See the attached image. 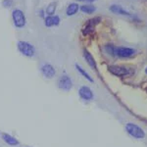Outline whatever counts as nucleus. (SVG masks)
<instances>
[{"label": "nucleus", "instance_id": "nucleus-8", "mask_svg": "<svg viewBox=\"0 0 147 147\" xmlns=\"http://www.w3.org/2000/svg\"><path fill=\"white\" fill-rule=\"evenodd\" d=\"M108 70L112 75L116 76V77H125L129 74V69L125 67H122V66L117 65H111L108 67Z\"/></svg>", "mask_w": 147, "mask_h": 147}, {"label": "nucleus", "instance_id": "nucleus-9", "mask_svg": "<svg viewBox=\"0 0 147 147\" xmlns=\"http://www.w3.org/2000/svg\"><path fill=\"white\" fill-rule=\"evenodd\" d=\"M79 95L84 101H90L93 99V92L90 89V87L86 86V85H84L79 89Z\"/></svg>", "mask_w": 147, "mask_h": 147}, {"label": "nucleus", "instance_id": "nucleus-16", "mask_svg": "<svg viewBox=\"0 0 147 147\" xmlns=\"http://www.w3.org/2000/svg\"><path fill=\"white\" fill-rule=\"evenodd\" d=\"M76 69H77V71L79 72L80 75L82 76V77L84 78V79H86L87 80H89L90 82H93V79L90 77V75H89L88 73L86 72V71L84 70V68L82 67V66H80L79 64H76Z\"/></svg>", "mask_w": 147, "mask_h": 147}, {"label": "nucleus", "instance_id": "nucleus-13", "mask_svg": "<svg viewBox=\"0 0 147 147\" xmlns=\"http://www.w3.org/2000/svg\"><path fill=\"white\" fill-rule=\"evenodd\" d=\"M79 9H80V5L78 3H71L70 5L67 7L66 14H67V16H69V17H70V16H74L78 13Z\"/></svg>", "mask_w": 147, "mask_h": 147}, {"label": "nucleus", "instance_id": "nucleus-5", "mask_svg": "<svg viewBox=\"0 0 147 147\" xmlns=\"http://www.w3.org/2000/svg\"><path fill=\"white\" fill-rule=\"evenodd\" d=\"M40 72L45 79L52 80L56 76V70L53 65L49 63H44L40 67Z\"/></svg>", "mask_w": 147, "mask_h": 147}, {"label": "nucleus", "instance_id": "nucleus-21", "mask_svg": "<svg viewBox=\"0 0 147 147\" xmlns=\"http://www.w3.org/2000/svg\"><path fill=\"white\" fill-rule=\"evenodd\" d=\"M38 15L40 16V17H42V18H45L44 17V12H43V10H40V12H38Z\"/></svg>", "mask_w": 147, "mask_h": 147}, {"label": "nucleus", "instance_id": "nucleus-12", "mask_svg": "<svg viewBox=\"0 0 147 147\" xmlns=\"http://www.w3.org/2000/svg\"><path fill=\"white\" fill-rule=\"evenodd\" d=\"M84 58L85 59L86 63L88 64L91 68H93L94 70H97V65H96V62H95V60H94L93 56H92L90 52L88 50H86V49L84 50Z\"/></svg>", "mask_w": 147, "mask_h": 147}, {"label": "nucleus", "instance_id": "nucleus-22", "mask_svg": "<svg viewBox=\"0 0 147 147\" xmlns=\"http://www.w3.org/2000/svg\"><path fill=\"white\" fill-rule=\"evenodd\" d=\"M145 73H146V74H147V68H146V69H145Z\"/></svg>", "mask_w": 147, "mask_h": 147}, {"label": "nucleus", "instance_id": "nucleus-19", "mask_svg": "<svg viewBox=\"0 0 147 147\" xmlns=\"http://www.w3.org/2000/svg\"><path fill=\"white\" fill-rule=\"evenodd\" d=\"M14 4V0H3L2 1V6L4 8H11Z\"/></svg>", "mask_w": 147, "mask_h": 147}, {"label": "nucleus", "instance_id": "nucleus-15", "mask_svg": "<svg viewBox=\"0 0 147 147\" xmlns=\"http://www.w3.org/2000/svg\"><path fill=\"white\" fill-rule=\"evenodd\" d=\"M56 9H57V2L52 1L47 5L46 9H45V14L47 16H54Z\"/></svg>", "mask_w": 147, "mask_h": 147}, {"label": "nucleus", "instance_id": "nucleus-2", "mask_svg": "<svg viewBox=\"0 0 147 147\" xmlns=\"http://www.w3.org/2000/svg\"><path fill=\"white\" fill-rule=\"evenodd\" d=\"M12 20L13 24L17 28H22L27 24V18H26L25 13L20 10V9H14L12 12Z\"/></svg>", "mask_w": 147, "mask_h": 147}, {"label": "nucleus", "instance_id": "nucleus-11", "mask_svg": "<svg viewBox=\"0 0 147 147\" xmlns=\"http://www.w3.org/2000/svg\"><path fill=\"white\" fill-rule=\"evenodd\" d=\"M60 24V18L59 16H46L44 18V25L47 28H51L54 26H58Z\"/></svg>", "mask_w": 147, "mask_h": 147}, {"label": "nucleus", "instance_id": "nucleus-20", "mask_svg": "<svg viewBox=\"0 0 147 147\" xmlns=\"http://www.w3.org/2000/svg\"><path fill=\"white\" fill-rule=\"evenodd\" d=\"M77 1H80V2H86V3H91V2H94L95 0H77Z\"/></svg>", "mask_w": 147, "mask_h": 147}, {"label": "nucleus", "instance_id": "nucleus-4", "mask_svg": "<svg viewBox=\"0 0 147 147\" xmlns=\"http://www.w3.org/2000/svg\"><path fill=\"white\" fill-rule=\"evenodd\" d=\"M125 129H127V131L129 132L130 136L136 137V138L141 139L145 136L144 130L142 129L140 127H138V125L136 124H132V123L127 124V125H125Z\"/></svg>", "mask_w": 147, "mask_h": 147}, {"label": "nucleus", "instance_id": "nucleus-10", "mask_svg": "<svg viewBox=\"0 0 147 147\" xmlns=\"http://www.w3.org/2000/svg\"><path fill=\"white\" fill-rule=\"evenodd\" d=\"M1 138L7 145H10V146H19L20 145V141H19L15 136H11V134H6V132L1 134Z\"/></svg>", "mask_w": 147, "mask_h": 147}, {"label": "nucleus", "instance_id": "nucleus-1", "mask_svg": "<svg viewBox=\"0 0 147 147\" xmlns=\"http://www.w3.org/2000/svg\"><path fill=\"white\" fill-rule=\"evenodd\" d=\"M17 48H18L19 52H20L23 56L28 57V58H32V57H34V55H35L34 46L28 41H24V40L18 41Z\"/></svg>", "mask_w": 147, "mask_h": 147}, {"label": "nucleus", "instance_id": "nucleus-6", "mask_svg": "<svg viewBox=\"0 0 147 147\" xmlns=\"http://www.w3.org/2000/svg\"><path fill=\"white\" fill-rule=\"evenodd\" d=\"M101 21V18L100 17H95V18H92L90 20H88L85 24V26L82 28V34L84 35H88L92 34V32H94V28H95V26L98 24L99 22Z\"/></svg>", "mask_w": 147, "mask_h": 147}, {"label": "nucleus", "instance_id": "nucleus-18", "mask_svg": "<svg viewBox=\"0 0 147 147\" xmlns=\"http://www.w3.org/2000/svg\"><path fill=\"white\" fill-rule=\"evenodd\" d=\"M115 47L116 46H114L113 44H107V45H105V50L108 54L115 56V54H114V52H115Z\"/></svg>", "mask_w": 147, "mask_h": 147}, {"label": "nucleus", "instance_id": "nucleus-14", "mask_svg": "<svg viewBox=\"0 0 147 147\" xmlns=\"http://www.w3.org/2000/svg\"><path fill=\"white\" fill-rule=\"evenodd\" d=\"M110 11L113 12L114 14H119V15H125V16H130V14L127 11H125V9L122 8V6L120 5H112L110 6Z\"/></svg>", "mask_w": 147, "mask_h": 147}, {"label": "nucleus", "instance_id": "nucleus-17", "mask_svg": "<svg viewBox=\"0 0 147 147\" xmlns=\"http://www.w3.org/2000/svg\"><path fill=\"white\" fill-rule=\"evenodd\" d=\"M80 11L84 12L85 14H92L96 11V7L91 5V4H84V5H82L80 7Z\"/></svg>", "mask_w": 147, "mask_h": 147}, {"label": "nucleus", "instance_id": "nucleus-7", "mask_svg": "<svg viewBox=\"0 0 147 147\" xmlns=\"http://www.w3.org/2000/svg\"><path fill=\"white\" fill-rule=\"evenodd\" d=\"M115 56L121 57V58H129L136 54V50L132 48H127V47H115Z\"/></svg>", "mask_w": 147, "mask_h": 147}, {"label": "nucleus", "instance_id": "nucleus-3", "mask_svg": "<svg viewBox=\"0 0 147 147\" xmlns=\"http://www.w3.org/2000/svg\"><path fill=\"white\" fill-rule=\"evenodd\" d=\"M57 86L63 91H70L73 88V80L68 75L64 74L61 75L57 80Z\"/></svg>", "mask_w": 147, "mask_h": 147}]
</instances>
